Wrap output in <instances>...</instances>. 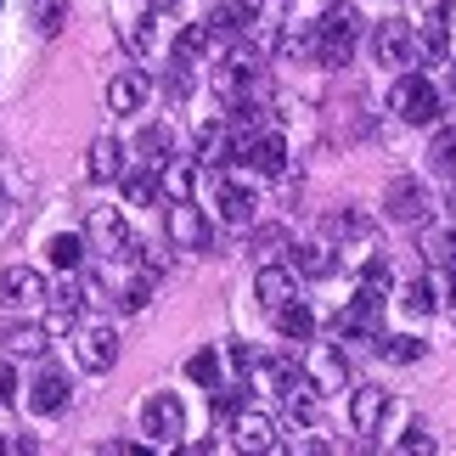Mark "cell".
Here are the masks:
<instances>
[{"label": "cell", "mask_w": 456, "mask_h": 456, "mask_svg": "<svg viewBox=\"0 0 456 456\" xmlns=\"http://www.w3.org/2000/svg\"><path fill=\"white\" fill-rule=\"evenodd\" d=\"M361 28H366L361 12L332 0V12L315 23V62L322 68H349V57H355V45H361Z\"/></svg>", "instance_id": "obj_1"}, {"label": "cell", "mask_w": 456, "mask_h": 456, "mask_svg": "<svg viewBox=\"0 0 456 456\" xmlns=\"http://www.w3.org/2000/svg\"><path fill=\"white\" fill-rule=\"evenodd\" d=\"M389 108H395V118H406V125H434V118L445 113V96L434 91V79H423V74H400L395 79V91H389Z\"/></svg>", "instance_id": "obj_2"}, {"label": "cell", "mask_w": 456, "mask_h": 456, "mask_svg": "<svg viewBox=\"0 0 456 456\" xmlns=\"http://www.w3.org/2000/svg\"><path fill=\"white\" fill-rule=\"evenodd\" d=\"M332 332H338V344H378V332H383V293L378 288H361L355 299L338 310Z\"/></svg>", "instance_id": "obj_3"}, {"label": "cell", "mask_w": 456, "mask_h": 456, "mask_svg": "<svg viewBox=\"0 0 456 456\" xmlns=\"http://www.w3.org/2000/svg\"><path fill=\"white\" fill-rule=\"evenodd\" d=\"M383 208H389L395 225H423L434 215V191H428V181H417V175H395L389 191H383Z\"/></svg>", "instance_id": "obj_4"}, {"label": "cell", "mask_w": 456, "mask_h": 456, "mask_svg": "<svg viewBox=\"0 0 456 456\" xmlns=\"http://www.w3.org/2000/svg\"><path fill=\"white\" fill-rule=\"evenodd\" d=\"M164 232L175 248H186V254H203V248H215V225H208V215L191 198L181 203H169V215H164Z\"/></svg>", "instance_id": "obj_5"}, {"label": "cell", "mask_w": 456, "mask_h": 456, "mask_svg": "<svg viewBox=\"0 0 456 456\" xmlns=\"http://www.w3.org/2000/svg\"><path fill=\"white\" fill-rule=\"evenodd\" d=\"M142 434L152 445H181V434H186V406L175 395H147L142 400Z\"/></svg>", "instance_id": "obj_6"}, {"label": "cell", "mask_w": 456, "mask_h": 456, "mask_svg": "<svg viewBox=\"0 0 456 456\" xmlns=\"http://www.w3.org/2000/svg\"><path fill=\"white\" fill-rule=\"evenodd\" d=\"M372 57H378V68H389V74H406V68L417 62V28L400 23V17L378 23L372 28Z\"/></svg>", "instance_id": "obj_7"}, {"label": "cell", "mask_w": 456, "mask_h": 456, "mask_svg": "<svg viewBox=\"0 0 456 456\" xmlns=\"http://www.w3.org/2000/svg\"><path fill=\"white\" fill-rule=\"evenodd\" d=\"M45 293H51V282H45L40 271H28V265L0 271V310H6V315L40 310V305H45Z\"/></svg>", "instance_id": "obj_8"}, {"label": "cell", "mask_w": 456, "mask_h": 456, "mask_svg": "<svg viewBox=\"0 0 456 456\" xmlns=\"http://www.w3.org/2000/svg\"><path fill=\"white\" fill-rule=\"evenodd\" d=\"M299 366H305V383H310L315 395H344V383H349V355H344L338 344H315Z\"/></svg>", "instance_id": "obj_9"}, {"label": "cell", "mask_w": 456, "mask_h": 456, "mask_svg": "<svg viewBox=\"0 0 456 456\" xmlns=\"http://www.w3.org/2000/svg\"><path fill=\"white\" fill-rule=\"evenodd\" d=\"M85 237H91L108 259H135V237H130V225H125V215H118V208H91Z\"/></svg>", "instance_id": "obj_10"}, {"label": "cell", "mask_w": 456, "mask_h": 456, "mask_svg": "<svg viewBox=\"0 0 456 456\" xmlns=\"http://www.w3.org/2000/svg\"><path fill=\"white\" fill-rule=\"evenodd\" d=\"M74 361L85 366V372H113L118 366V332L113 327H79L74 332Z\"/></svg>", "instance_id": "obj_11"}, {"label": "cell", "mask_w": 456, "mask_h": 456, "mask_svg": "<svg viewBox=\"0 0 456 456\" xmlns=\"http://www.w3.org/2000/svg\"><path fill=\"white\" fill-rule=\"evenodd\" d=\"M198 181L215 191V203H220V220H225V225H254V215H259V198H254V191L225 186V181H220V169H208V175L198 169Z\"/></svg>", "instance_id": "obj_12"}, {"label": "cell", "mask_w": 456, "mask_h": 456, "mask_svg": "<svg viewBox=\"0 0 456 456\" xmlns=\"http://www.w3.org/2000/svg\"><path fill=\"white\" fill-rule=\"evenodd\" d=\"M232 445L237 451H276V445H282V440H276V423H271V417L265 411H232Z\"/></svg>", "instance_id": "obj_13"}, {"label": "cell", "mask_w": 456, "mask_h": 456, "mask_svg": "<svg viewBox=\"0 0 456 456\" xmlns=\"http://www.w3.org/2000/svg\"><path fill=\"white\" fill-rule=\"evenodd\" d=\"M254 299L265 310H282L288 299H299V276L271 259V265H259V276H254Z\"/></svg>", "instance_id": "obj_14"}, {"label": "cell", "mask_w": 456, "mask_h": 456, "mask_svg": "<svg viewBox=\"0 0 456 456\" xmlns=\"http://www.w3.org/2000/svg\"><path fill=\"white\" fill-rule=\"evenodd\" d=\"M383 417H389V389H378V383H361V389L349 395V423H355V434H378Z\"/></svg>", "instance_id": "obj_15"}, {"label": "cell", "mask_w": 456, "mask_h": 456, "mask_svg": "<svg viewBox=\"0 0 456 456\" xmlns=\"http://www.w3.org/2000/svg\"><path fill=\"white\" fill-rule=\"evenodd\" d=\"M288 254H293V259H288V271H293V276H305V282H327V276L338 271V254H332L327 242H293Z\"/></svg>", "instance_id": "obj_16"}, {"label": "cell", "mask_w": 456, "mask_h": 456, "mask_svg": "<svg viewBox=\"0 0 456 456\" xmlns=\"http://www.w3.org/2000/svg\"><path fill=\"white\" fill-rule=\"evenodd\" d=\"M0 344H6L12 361H40L51 349V332H45V322H12L6 332H0Z\"/></svg>", "instance_id": "obj_17"}, {"label": "cell", "mask_w": 456, "mask_h": 456, "mask_svg": "<svg viewBox=\"0 0 456 456\" xmlns=\"http://www.w3.org/2000/svg\"><path fill=\"white\" fill-rule=\"evenodd\" d=\"M68 400H74V389H68L62 372H40L28 383V411L34 417H57V411H68Z\"/></svg>", "instance_id": "obj_18"}, {"label": "cell", "mask_w": 456, "mask_h": 456, "mask_svg": "<svg viewBox=\"0 0 456 456\" xmlns=\"http://www.w3.org/2000/svg\"><path fill=\"white\" fill-rule=\"evenodd\" d=\"M147 96H152V79H147V74H135V68H125V74H113V79H108V113H118V118L135 113Z\"/></svg>", "instance_id": "obj_19"}, {"label": "cell", "mask_w": 456, "mask_h": 456, "mask_svg": "<svg viewBox=\"0 0 456 456\" xmlns=\"http://www.w3.org/2000/svg\"><path fill=\"white\" fill-rule=\"evenodd\" d=\"M85 175H91V181H102V186L125 175V147H118V135H96L91 152H85Z\"/></svg>", "instance_id": "obj_20"}, {"label": "cell", "mask_w": 456, "mask_h": 456, "mask_svg": "<svg viewBox=\"0 0 456 456\" xmlns=\"http://www.w3.org/2000/svg\"><path fill=\"white\" fill-rule=\"evenodd\" d=\"M254 372L259 378H265V389L276 395V400H282V395H293V389H305V366L299 361H293V355H259V366H254Z\"/></svg>", "instance_id": "obj_21"}, {"label": "cell", "mask_w": 456, "mask_h": 456, "mask_svg": "<svg viewBox=\"0 0 456 456\" xmlns=\"http://www.w3.org/2000/svg\"><path fill=\"white\" fill-rule=\"evenodd\" d=\"M417 254H423L428 271L456 265V232L451 225H417Z\"/></svg>", "instance_id": "obj_22"}, {"label": "cell", "mask_w": 456, "mask_h": 456, "mask_svg": "<svg viewBox=\"0 0 456 456\" xmlns=\"http://www.w3.org/2000/svg\"><path fill=\"white\" fill-rule=\"evenodd\" d=\"M158 191H169V203H181L198 191V164H186V158H164L158 164Z\"/></svg>", "instance_id": "obj_23"}, {"label": "cell", "mask_w": 456, "mask_h": 456, "mask_svg": "<svg viewBox=\"0 0 456 456\" xmlns=\"http://www.w3.org/2000/svg\"><path fill=\"white\" fill-rule=\"evenodd\" d=\"M198 169H225L232 164V125H208L198 135V158H191Z\"/></svg>", "instance_id": "obj_24"}, {"label": "cell", "mask_w": 456, "mask_h": 456, "mask_svg": "<svg viewBox=\"0 0 456 456\" xmlns=\"http://www.w3.org/2000/svg\"><path fill=\"white\" fill-rule=\"evenodd\" d=\"M242 28H248V0H220L215 12H208V34L225 45V40H242Z\"/></svg>", "instance_id": "obj_25"}, {"label": "cell", "mask_w": 456, "mask_h": 456, "mask_svg": "<svg viewBox=\"0 0 456 456\" xmlns=\"http://www.w3.org/2000/svg\"><path fill=\"white\" fill-rule=\"evenodd\" d=\"M271 315H276V332H282L288 344H310V338H315V315H310L299 299H288L282 310H271Z\"/></svg>", "instance_id": "obj_26"}, {"label": "cell", "mask_w": 456, "mask_h": 456, "mask_svg": "<svg viewBox=\"0 0 456 456\" xmlns=\"http://www.w3.org/2000/svg\"><path fill=\"white\" fill-rule=\"evenodd\" d=\"M445 45H451V12L434 6L428 23L417 28V57H445Z\"/></svg>", "instance_id": "obj_27"}, {"label": "cell", "mask_w": 456, "mask_h": 456, "mask_svg": "<svg viewBox=\"0 0 456 456\" xmlns=\"http://www.w3.org/2000/svg\"><path fill=\"white\" fill-rule=\"evenodd\" d=\"M327 237L332 242H366V237H372V215H361V208H338V215H327Z\"/></svg>", "instance_id": "obj_28"}, {"label": "cell", "mask_w": 456, "mask_h": 456, "mask_svg": "<svg viewBox=\"0 0 456 456\" xmlns=\"http://www.w3.org/2000/svg\"><path fill=\"white\" fill-rule=\"evenodd\" d=\"M288 248H293L288 225H254V237H248V254H259V265H271V259H282Z\"/></svg>", "instance_id": "obj_29"}, {"label": "cell", "mask_w": 456, "mask_h": 456, "mask_svg": "<svg viewBox=\"0 0 456 456\" xmlns=\"http://www.w3.org/2000/svg\"><path fill=\"white\" fill-rule=\"evenodd\" d=\"M378 355H383V361H395V366H411V361H423V355H428V344H423V338H411V332H395V338H389V332H378Z\"/></svg>", "instance_id": "obj_30"}, {"label": "cell", "mask_w": 456, "mask_h": 456, "mask_svg": "<svg viewBox=\"0 0 456 456\" xmlns=\"http://www.w3.org/2000/svg\"><path fill=\"white\" fill-rule=\"evenodd\" d=\"M28 23H34V34L57 40V34L68 28V0H28Z\"/></svg>", "instance_id": "obj_31"}, {"label": "cell", "mask_w": 456, "mask_h": 456, "mask_svg": "<svg viewBox=\"0 0 456 456\" xmlns=\"http://www.w3.org/2000/svg\"><path fill=\"white\" fill-rule=\"evenodd\" d=\"M215 45H220V40L208 34V23H186L181 34H175V57H181V62H203Z\"/></svg>", "instance_id": "obj_32"}, {"label": "cell", "mask_w": 456, "mask_h": 456, "mask_svg": "<svg viewBox=\"0 0 456 456\" xmlns=\"http://www.w3.org/2000/svg\"><path fill=\"white\" fill-rule=\"evenodd\" d=\"M428 169L440 175V181H456V125L434 130V142H428Z\"/></svg>", "instance_id": "obj_33"}, {"label": "cell", "mask_w": 456, "mask_h": 456, "mask_svg": "<svg viewBox=\"0 0 456 456\" xmlns=\"http://www.w3.org/2000/svg\"><path fill=\"white\" fill-rule=\"evenodd\" d=\"M118 181H125V198H130L135 208H147V203L164 198V191H158V164H147V169H125Z\"/></svg>", "instance_id": "obj_34"}, {"label": "cell", "mask_w": 456, "mask_h": 456, "mask_svg": "<svg viewBox=\"0 0 456 456\" xmlns=\"http://www.w3.org/2000/svg\"><path fill=\"white\" fill-rule=\"evenodd\" d=\"M51 265H57V271H79L85 265V237L79 232H62V237H51Z\"/></svg>", "instance_id": "obj_35"}, {"label": "cell", "mask_w": 456, "mask_h": 456, "mask_svg": "<svg viewBox=\"0 0 456 456\" xmlns=\"http://www.w3.org/2000/svg\"><path fill=\"white\" fill-rule=\"evenodd\" d=\"M220 372H225L220 349H198V355L186 361V378H191V383H203V389H215V383H220Z\"/></svg>", "instance_id": "obj_36"}, {"label": "cell", "mask_w": 456, "mask_h": 456, "mask_svg": "<svg viewBox=\"0 0 456 456\" xmlns=\"http://www.w3.org/2000/svg\"><path fill=\"white\" fill-rule=\"evenodd\" d=\"M400 310H406V315H434V310H440L428 276H423V282H406V288H400Z\"/></svg>", "instance_id": "obj_37"}, {"label": "cell", "mask_w": 456, "mask_h": 456, "mask_svg": "<svg viewBox=\"0 0 456 456\" xmlns=\"http://www.w3.org/2000/svg\"><path fill=\"white\" fill-rule=\"evenodd\" d=\"M135 152H142L147 164H164V158H169V130L164 125H147L142 135H135Z\"/></svg>", "instance_id": "obj_38"}, {"label": "cell", "mask_w": 456, "mask_h": 456, "mask_svg": "<svg viewBox=\"0 0 456 456\" xmlns=\"http://www.w3.org/2000/svg\"><path fill=\"white\" fill-rule=\"evenodd\" d=\"M147 299H152V276H147V271L135 276L130 288H118V293H113V305L125 310V315H130V310H147Z\"/></svg>", "instance_id": "obj_39"}, {"label": "cell", "mask_w": 456, "mask_h": 456, "mask_svg": "<svg viewBox=\"0 0 456 456\" xmlns=\"http://www.w3.org/2000/svg\"><path fill=\"white\" fill-rule=\"evenodd\" d=\"M361 288H395V271H389V259H383V254H372V259H366V265H361Z\"/></svg>", "instance_id": "obj_40"}, {"label": "cell", "mask_w": 456, "mask_h": 456, "mask_svg": "<svg viewBox=\"0 0 456 456\" xmlns=\"http://www.w3.org/2000/svg\"><path fill=\"white\" fill-rule=\"evenodd\" d=\"M125 45H130V51H142V57L158 45V34H152V12H147V17H135V23L125 28Z\"/></svg>", "instance_id": "obj_41"}, {"label": "cell", "mask_w": 456, "mask_h": 456, "mask_svg": "<svg viewBox=\"0 0 456 456\" xmlns=\"http://www.w3.org/2000/svg\"><path fill=\"white\" fill-rule=\"evenodd\" d=\"M225 366H232L237 378H254V366H259V355L248 344H225Z\"/></svg>", "instance_id": "obj_42"}, {"label": "cell", "mask_w": 456, "mask_h": 456, "mask_svg": "<svg viewBox=\"0 0 456 456\" xmlns=\"http://www.w3.org/2000/svg\"><path fill=\"white\" fill-rule=\"evenodd\" d=\"M400 451H434V434L423 423H411L406 434H400Z\"/></svg>", "instance_id": "obj_43"}, {"label": "cell", "mask_w": 456, "mask_h": 456, "mask_svg": "<svg viewBox=\"0 0 456 456\" xmlns=\"http://www.w3.org/2000/svg\"><path fill=\"white\" fill-rule=\"evenodd\" d=\"M12 400H17V372H12V366H0V406H12Z\"/></svg>", "instance_id": "obj_44"}, {"label": "cell", "mask_w": 456, "mask_h": 456, "mask_svg": "<svg viewBox=\"0 0 456 456\" xmlns=\"http://www.w3.org/2000/svg\"><path fill=\"white\" fill-rule=\"evenodd\" d=\"M147 6H152V12H175V6H181V0H147Z\"/></svg>", "instance_id": "obj_45"}, {"label": "cell", "mask_w": 456, "mask_h": 456, "mask_svg": "<svg viewBox=\"0 0 456 456\" xmlns=\"http://www.w3.org/2000/svg\"><path fill=\"white\" fill-rule=\"evenodd\" d=\"M0 451H6V434H0Z\"/></svg>", "instance_id": "obj_46"}, {"label": "cell", "mask_w": 456, "mask_h": 456, "mask_svg": "<svg viewBox=\"0 0 456 456\" xmlns=\"http://www.w3.org/2000/svg\"><path fill=\"white\" fill-rule=\"evenodd\" d=\"M0 208H6V191H0Z\"/></svg>", "instance_id": "obj_47"}]
</instances>
